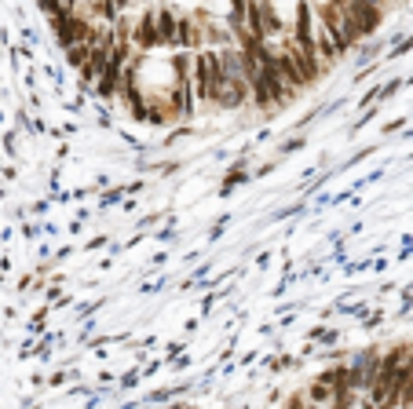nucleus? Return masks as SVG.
<instances>
[{"mask_svg":"<svg viewBox=\"0 0 413 409\" xmlns=\"http://www.w3.org/2000/svg\"><path fill=\"white\" fill-rule=\"evenodd\" d=\"M106 48H92L88 44V59H85V66H81V80H85V85H99V77H103V70H106Z\"/></svg>","mask_w":413,"mask_h":409,"instance_id":"obj_1","label":"nucleus"},{"mask_svg":"<svg viewBox=\"0 0 413 409\" xmlns=\"http://www.w3.org/2000/svg\"><path fill=\"white\" fill-rule=\"evenodd\" d=\"M304 402H311V406H326V409H329V402H333V384L326 380V376H314Z\"/></svg>","mask_w":413,"mask_h":409,"instance_id":"obj_2","label":"nucleus"},{"mask_svg":"<svg viewBox=\"0 0 413 409\" xmlns=\"http://www.w3.org/2000/svg\"><path fill=\"white\" fill-rule=\"evenodd\" d=\"M307 402H304V395H300V391H296V395H289V399H285V406L282 409H304Z\"/></svg>","mask_w":413,"mask_h":409,"instance_id":"obj_3","label":"nucleus"},{"mask_svg":"<svg viewBox=\"0 0 413 409\" xmlns=\"http://www.w3.org/2000/svg\"><path fill=\"white\" fill-rule=\"evenodd\" d=\"M355 409H377V406H373V402H366V399H362V402L355 406Z\"/></svg>","mask_w":413,"mask_h":409,"instance_id":"obj_4","label":"nucleus"},{"mask_svg":"<svg viewBox=\"0 0 413 409\" xmlns=\"http://www.w3.org/2000/svg\"><path fill=\"white\" fill-rule=\"evenodd\" d=\"M304 409H326V406H311V402H307V406H304Z\"/></svg>","mask_w":413,"mask_h":409,"instance_id":"obj_5","label":"nucleus"},{"mask_svg":"<svg viewBox=\"0 0 413 409\" xmlns=\"http://www.w3.org/2000/svg\"><path fill=\"white\" fill-rule=\"evenodd\" d=\"M410 366H413V347H410Z\"/></svg>","mask_w":413,"mask_h":409,"instance_id":"obj_6","label":"nucleus"}]
</instances>
